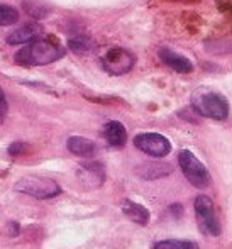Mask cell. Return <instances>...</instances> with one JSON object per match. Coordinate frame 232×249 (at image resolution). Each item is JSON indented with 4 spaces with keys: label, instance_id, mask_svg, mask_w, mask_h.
Listing matches in <instances>:
<instances>
[{
    "label": "cell",
    "instance_id": "cell-1",
    "mask_svg": "<svg viewBox=\"0 0 232 249\" xmlns=\"http://www.w3.org/2000/svg\"><path fill=\"white\" fill-rule=\"evenodd\" d=\"M66 50L59 43L51 39H36L31 44L24 46L16 54V61L24 66H41L58 61L65 56Z\"/></svg>",
    "mask_w": 232,
    "mask_h": 249
},
{
    "label": "cell",
    "instance_id": "cell-2",
    "mask_svg": "<svg viewBox=\"0 0 232 249\" xmlns=\"http://www.w3.org/2000/svg\"><path fill=\"white\" fill-rule=\"evenodd\" d=\"M192 108L198 115L214 121H226L229 115V104L220 93L210 90H196L192 95Z\"/></svg>",
    "mask_w": 232,
    "mask_h": 249
},
{
    "label": "cell",
    "instance_id": "cell-3",
    "mask_svg": "<svg viewBox=\"0 0 232 249\" xmlns=\"http://www.w3.org/2000/svg\"><path fill=\"white\" fill-rule=\"evenodd\" d=\"M178 163L183 171L185 178L193 185L195 188H207L210 185V175L207 171L205 164L188 149L180 151L178 154Z\"/></svg>",
    "mask_w": 232,
    "mask_h": 249
},
{
    "label": "cell",
    "instance_id": "cell-4",
    "mask_svg": "<svg viewBox=\"0 0 232 249\" xmlns=\"http://www.w3.org/2000/svg\"><path fill=\"white\" fill-rule=\"evenodd\" d=\"M16 190L39 200L53 198L61 192L59 190V185L54 180L44 177H34V175L33 177H24L20 180H17Z\"/></svg>",
    "mask_w": 232,
    "mask_h": 249
},
{
    "label": "cell",
    "instance_id": "cell-5",
    "mask_svg": "<svg viewBox=\"0 0 232 249\" xmlns=\"http://www.w3.org/2000/svg\"><path fill=\"white\" fill-rule=\"evenodd\" d=\"M195 215L198 220L200 231L207 236L217 237L220 234V222L219 217L215 212V205H214L212 198L207 197V195H198L195 198Z\"/></svg>",
    "mask_w": 232,
    "mask_h": 249
},
{
    "label": "cell",
    "instance_id": "cell-6",
    "mask_svg": "<svg viewBox=\"0 0 232 249\" xmlns=\"http://www.w3.org/2000/svg\"><path fill=\"white\" fill-rule=\"evenodd\" d=\"M136 65V58L132 53L124 48H112L102 56V66L110 75H124L129 73Z\"/></svg>",
    "mask_w": 232,
    "mask_h": 249
},
{
    "label": "cell",
    "instance_id": "cell-7",
    "mask_svg": "<svg viewBox=\"0 0 232 249\" xmlns=\"http://www.w3.org/2000/svg\"><path fill=\"white\" fill-rule=\"evenodd\" d=\"M134 146L154 158H164L171 151V142L158 132H141L134 138Z\"/></svg>",
    "mask_w": 232,
    "mask_h": 249
},
{
    "label": "cell",
    "instance_id": "cell-8",
    "mask_svg": "<svg viewBox=\"0 0 232 249\" xmlns=\"http://www.w3.org/2000/svg\"><path fill=\"white\" fill-rule=\"evenodd\" d=\"M43 36V27L39 24H26L20 29H16L14 33H10L7 36V44H26V43H33V41L39 39Z\"/></svg>",
    "mask_w": 232,
    "mask_h": 249
},
{
    "label": "cell",
    "instance_id": "cell-9",
    "mask_svg": "<svg viewBox=\"0 0 232 249\" xmlns=\"http://www.w3.org/2000/svg\"><path fill=\"white\" fill-rule=\"evenodd\" d=\"M160 58L166 66H170L171 70H175L177 73H192L193 71V63L188 58L178 54V53L171 51L170 48H161L160 50Z\"/></svg>",
    "mask_w": 232,
    "mask_h": 249
},
{
    "label": "cell",
    "instance_id": "cell-10",
    "mask_svg": "<svg viewBox=\"0 0 232 249\" xmlns=\"http://www.w3.org/2000/svg\"><path fill=\"white\" fill-rule=\"evenodd\" d=\"M104 138L107 139V142L114 148H121L127 141V131L119 121H110L105 124L104 127Z\"/></svg>",
    "mask_w": 232,
    "mask_h": 249
},
{
    "label": "cell",
    "instance_id": "cell-11",
    "mask_svg": "<svg viewBox=\"0 0 232 249\" xmlns=\"http://www.w3.org/2000/svg\"><path fill=\"white\" fill-rule=\"evenodd\" d=\"M78 177H80V180H82L85 185L100 187V185L104 183L105 173H104V168H102V164H98V163H87V164H83V166L80 168Z\"/></svg>",
    "mask_w": 232,
    "mask_h": 249
},
{
    "label": "cell",
    "instance_id": "cell-12",
    "mask_svg": "<svg viewBox=\"0 0 232 249\" xmlns=\"http://www.w3.org/2000/svg\"><path fill=\"white\" fill-rule=\"evenodd\" d=\"M122 212L125 213V217H129L132 222L139 224V226H146L149 222V210L141 205V203L132 202V200H124L122 202Z\"/></svg>",
    "mask_w": 232,
    "mask_h": 249
},
{
    "label": "cell",
    "instance_id": "cell-13",
    "mask_svg": "<svg viewBox=\"0 0 232 249\" xmlns=\"http://www.w3.org/2000/svg\"><path fill=\"white\" fill-rule=\"evenodd\" d=\"M66 146L76 156H90V154L95 153V144L93 141L87 138H82V136H71V138L66 141Z\"/></svg>",
    "mask_w": 232,
    "mask_h": 249
},
{
    "label": "cell",
    "instance_id": "cell-14",
    "mask_svg": "<svg viewBox=\"0 0 232 249\" xmlns=\"http://www.w3.org/2000/svg\"><path fill=\"white\" fill-rule=\"evenodd\" d=\"M138 173L143 178H147V180H154V178H161L166 177V175L171 173V166L166 163H147L144 166L138 168Z\"/></svg>",
    "mask_w": 232,
    "mask_h": 249
},
{
    "label": "cell",
    "instance_id": "cell-15",
    "mask_svg": "<svg viewBox=\"0 0 232 249\" xmlns=\"http://www.w3.org/2000/svg\"><path fill=\"white\" fill-rule=\"evenodd\" d=\"M24 10H26L29 16L36 17V19H44L48 17V14L51 12V7H48L44 2L39 0H26L24 2Z\"/></svg>",
    "mask_w": 232,
    "mask_h": 249
},
{
    "label": "cell",
    "instance_id": "cell-16",
    "mask_svg": "<svg viewBox=\"0 0 232 249\" xmlns=\"http://www.w3.org/2000/svg\"><path fill=\"white\" fill-rule=\"evenodd\" d=\"M68 46H70V50L73 53H76V54H87V53L92 51L93 43L89 36H76L68 41Z\"/></svg>",
    "mask_w": 232,
    "mask_h": 249
},
{
    "label": "cell",
    "instance_id": "cell-17",
    "mask_svg": "<svg viewBox=\"0 0 232 249\" xmlns=\"http://www.w3.org/2000/svg\"><path fill=\"white\" fill-rule=\"evenodd\" d=\"M154 249H198V244L193 243V241L166 239L154 244Z\"/></svg>",
    "mask_w": 232,
    "mask_h": 249
},
{
    "label": "cell",
    "instance_id": "cell-18",
    "mask_svg": "<svg viewBox=\"0 0 232 249\" xmlns=\"http://www.w3.org/2000/svg\"><path fill=\"white\" fill-rule=\"evenodd\" d=\"M17 20H19V12H17V9L0 3V26H12Z\"/></svg>",
    "mask_w": 232,
    "mask_h": 249
},
{
    "label": "cell",
    "instance_id": "cell-19",
    "mask_svg": "<svg viewBox=\"0 0 232 249\" xmlns=\"http://www.w3.org/2000/svg\"><path fill=\"white\" fill-rule=\"evenodd\" d=\"M26 151H27V146L24 144V142H14L9 148V154L10 156H19V154H24Z\"/></svg>",
    "mask_w": 232,
    "mask_h": 249
},
{
    "label": "cell",
    "instance_id": "cell-20",
    "mask_svg": "<svg viewBox=\"0 0 232 249\" xmlns=\"http://www.w3.org/2000/svg\"><path fill=\"white\" fill-rule=\"evenodd\" d=\"M5 115H7V100L5 95H3V90L0 89V124L5 121Z\"/></svg>",
    "mask_w": 232,
    "mask_h": 249
}]
</instances>
